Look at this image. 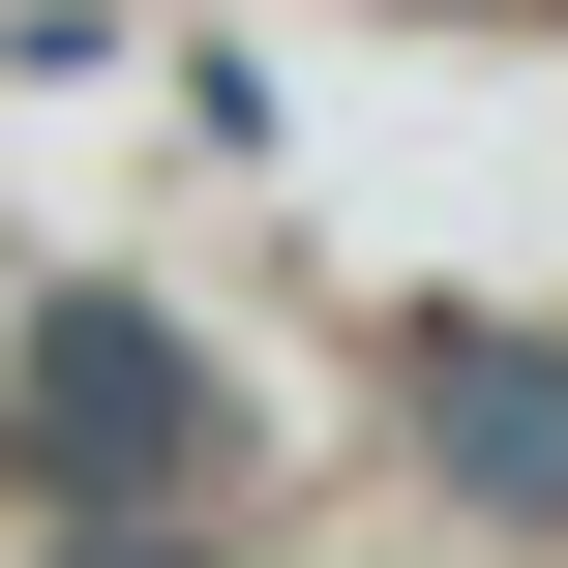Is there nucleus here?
Segmentation results:
<instances>
[{
    "label": "nucleus",
    "mask_w": 568,
    "mask_h": 568,
    "mask_svg": "<svg viewBox=\"0 0 568 568\" xmlns=\"http://www.w3.org/2000/svg\"><path fill=\"white\" fill-rule=\"evenodd\" d=\"M30 449L60 479H210V359L150 300H30Z\"/></svg>",
    "instance_id": "nucleus-1"
},
{
    "label": "nucleus",
    "mask_w": 568,
    "mask_h": 568,
    "mask_svg": "<svg viewBox=\"0 0 568 568\" xmlns=\"http://www.w3.org/2000/svg\"><path fill=\"white\" fill-rule=\"evenodd\" d=\"M419 449H449L479 509H568V359H509V329H419Z\"/></svg>",
    "instance_id": "nucleus-2"
},
{
    "label": "nucleus",
    "mask_w": 568,
    "mask_h": 568,
    "mask_svg": "<svg viewBox=\"0 0 568 568\" xmlns=\"http://www.w3.org/2000/svg\"><path fill=\"white\" fill-rule=\"evenodd\" d=\"M60 568H180V539H60Z\"/></svg>",
    "instance_id": "nucleus-3"
}]
</instances>
